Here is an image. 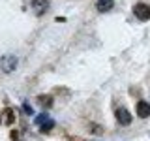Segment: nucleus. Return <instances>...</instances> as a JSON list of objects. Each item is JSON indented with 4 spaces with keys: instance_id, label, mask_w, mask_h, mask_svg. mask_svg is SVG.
Wrapping results in <instances>:
<instances>
[{
    "instance_id": "nucleus-1",
    "label": "nucleus",
    "mask_w": 150,
    "mask_h": 141,
    "mask_svg": "<svg viewBox=\"0 0 150 141\" xmlns=\"http://www.w3.org/2000/svg\"><path fill=\"white\" fill-rule=\"evenodd\" d=\"M17 56L15 55H4L2 58H0V70H2L4 73H11V72H15V68H17Z\"/></svg>"
},
{
    "instance_id": "nucleus-2",
    "label": "nucleus",
    "mask_w": 150,
    "mask_h": 141,
    "mask_svg": "<svg viewBox=\"0 0 150 141\" xmlns=\"http://www.w3.org/2000/svg\"><path fill=\"white\" fill-rule=\"evenodd\" d=\"M133 13H135V17H137L139 21H148V19H150V6L139 2V4L133 6Z\"/></svg>"
},
{
    "instance_id": "nucleus-3",
    "label": "nucleus",
    "mask_w": 150,
    "mask_h": 141,
    "mask_svg": "<svg viewBox=\"0 0 150 141\" xmlns=\"http://www.w3.org/2000/svg\"><path fill=\"white\" fill-rule=\"evenodd\" d=\"M49 8V0H32V11L36 15H43Z\"/></svg>"
},
{
    "instance_id": "nucleus-4",
    "label": "nucleus",
    "mask_w": 150,
    "mask_h": 141,
    "mask_svg": "<svg viewBox=\"0 0 150 141\" xmlns=\"http://www.w3.org/2000/svg\"><path fill=\"white\" fill-rule=\"evenodd\" d=\"M115 115H116V120H118L120 124H124V126H128L129 122H131V115H129V111H128V109H124V107H118Z\"/></svg>"
},
{
    "instance_id": "nucleus-5",
    "label": "nucleus",
    "mask_w": 150,
    "mask_h": 141,
    "mask_svg": "<svg viewBox=\"0 0 150 141\" xmlns=\"http://www.w3.org/2000/svg\"><path fill=\"white\" fill-rule=\"evenodd\" d=\"M0 122L6 124V126L15 124V111H13V109H4L2 115H0Z\"/></svg>"
},
{
    "instance_id": "nucleus-6",
    "label": "nucleus",
    "mask_w": 150,
    "mask_h": 141,
    "mask_svg": "<svg viewBox=\"0 0 150 141\" xmlns=\"http://www.w3.org/2000/svg\"><path fill=\"white\" fill-rule=\"evenodd\" d=\"M112 6H115V0H98L96 2V8H98V11H101V13H105V11H111Z\"/></svg>"
},
{
    "instance_id": "nucleus-7",
    "label": "nucleus",
    "mask_w": 150,
    "mask_h": 141,
    "mask_svg": "<svg viewBox=\"0 0 150 141\" xmlns=\"http://www.w3.org/2000/svg\"><path fill=\"white\" fill-rule=\"evenodd\" d=\"M137 115L141 117V119H146V117L150 115V103L148 102H139L137 103Z\"/></svg>"
},
{
    "instance_id": "nucleus-8",
    "label": "nucleus",
    "mask_w": 150,
    "mask_h": 141,
    "mask_svg": "<svg viewBox=\"0 0 150 141\" xmlns=\"http://www.w3.org/2000/svg\"><path fill=\"white\" fill-rule=\"evenodd\" d=\"M38 102H40L41 107H47V109L53 105V98H51V96H40V98H38Z\"/></svg>"
},
{
    "instance_id": "nucleus-9",
    "label": "nucleus",
    "mask_w": 150,
    "mask_h": 141,
    "mask_svg": "<svg viewBox=\"0 0 150 141\" xmlns=\"http://www.w3.org/2000/svg\"><path fill=\"white\" fill-rule=\"evenodd\" d=\"M54 126V120H51V119H47L43 124H41V132H49L51 128Z\"/></svg>"
},
{
    "instance_id": "nucleus-10",
    "label": "nucleus",
    "mask_w": 150,
    "mask_h": 141,
    "mask_svg": "<svg viewBox=\"0 0 150 141\" xmlns=\"http://www.w3.org/2000/svg\"><path fill=\"white\" fill-rule=\"evenodd\" d=\"M47 119H49V115H47V113H41L40 117H36V124H43Z\"/></svg>"
},
{
    "instance_id": "nucleus-11",
    "label": "nucleus",
    "mask_w": 150,
    "mask_h": 141,
    "mask_svg": "<svg viewBox=\"0 0 150 141\" xmlns=\"http://www.w3.org/2000/svg\"><path fill=\"white\" fill-rule=\"evenodd\" d=\"M23 107H25V113H26V115H34V111H32V107L30 105H28V103L25 102V103H23Z\"/></svg>"
},
{
    "instance_id": "nucleus-12",
    "label": "nucleus",
    "mask_w": 150,
    "mask_h": 141,
    "mask_svg": "<svg viewBox=\"0 0 150 141\" xmlns=\"http://www.w3.org/2000/svg\"><path fill=\"white\" fill-rule=\"evenodd\" d=\"M92 126V132H96V134H101V128H98V124H90Z\"/></svg>"
},
{
    "instance_id": "nucleus-13",
    "label": "nucleus",
    "mask_w": 150,
    "mask_h": 141,
    "mask_svg": "<svg viewBox=\"0 0 150 141\" xmlns=\"http://www.w3.org/2000/svg\"><path fill=\"white\" fill-rule=\"evenodd\" d=\"M15 141H17V139H15Z\"/></svg>"
}]
</instances>
